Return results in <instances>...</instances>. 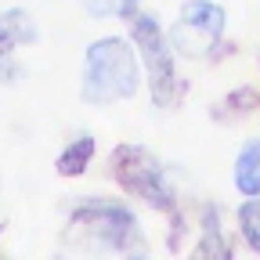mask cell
Listing matches in <instances>:
<instances>
[{
  "label": "cell",
  "instance_id": "8fae6325",
  "mask_svg": "<svg viewBox=\"0 0 260 260\" xmlns=\"http://www.w3.org/2000/svg\"><path fill=\"white\" fill-rule=\"evenodd\" d=\"M134 4H138V0H83V8H87L90 18H112V15L130 18Z\"/></svg>",
  "mask_w": 260,
  "mask_h": 260
},
{
  "label": "cell",
  "instance_id": "9c48e42d",
  "mask_svg": "<svg viewBox=\"0 0 260 260\" xmlns=\"http://www.w3.org/2000/svg\"><path fill=\"white\" fill-rule=\"evenodd\" d=\"M191 253H195V256H232V246H228V239H224V232H220V217H217L213 210H206L199 246H195Z\"/></svg>",
  "mask_w": 260,
  "mask_h": 260
},
{
  "label": "cell",
  "instance_id": "52a82bcc",
  "mask_svg": "<svg viewBox=\"0 0 260 260\" xmlns=\"http://www.w3.org/2000/svg\"><path fill=\"white\" fill-rule=\"evenodd\" d=\"M235 188L246 195V199L260 195V141H249L239 152V159H235Z\"/></svg>",
  "mask_w": 260,
  "mask_h": 260
},
{
  "label": "cell",
  "instance_id": "30bf717a",
  "mask_svg": "<svg viewBox=\"0 0 260 260\" xmlns=\"http://www.w3.org/2000/svg\"><path fill=\"white\" fill-rule=\"evenodd\" d=\"M239 228H242L249 249L260 253V195H253V199H246L239 206Z\"/></svg>",
  "mask_w": 260,
  "mask_h": 260
},
{
  "label": "cell",
  "instance_id": "6da1fadb",
  "mask_svg": "<svg viewBox=\"0 0 260 260\" xmlns=\"http://www.w3.org/2000/svg\"><path fill=\"white\" fill-rule=\"evenodd\" d=\"M138 83H141V65H138V54L126 40L105 37V40H94L87 47L83 87H80L87 105L126 102V98L138 94Z\"/></svg>",
  "mask_w": 260,
  "mask_h": 260
},
{
  "label": "cell",
  "instance_id": "3957f363",
  "mask_svg": "<svg viewBox=\"0 0 260 260\" xmlns=\"http://www.w3.org/2000/svg\"><path fill=\"white\" fill-rule=\"evenodd\" d=\"M112 177L119 181L123 191L138 195L141 203H148L152 210H162L170 220H174V232H170V249H177V235H181V213H177V203H174V188L162 174L159 159L141 148V145H119L112 152Z\"/></svg>",
  "mask_w": 260,
  "mask_h": 260
},
{
  "label": "cell",
  "instance_id": "277c9868",
  "mask_svg": "<svg viewBox=\"0 0 260 260\" xmlns=\"http://www.w3.org/2000/svg\"><path fill=\"white\" fill-rule=\"evenodd\" d=\"M130 40H134V47H138V54L145 61L155 109H170L181 98V80L174 73V44H170V37L159 29L155 18L134 15L130 18Z\"/></svg>",
  "mask_w": 260,
  "mask_h": 260
},
{
  "label": "cell",
  "instance_id": "7a4b0ae2",
  "mask_svg": "<svg viewBox=\"0 0 260 260\" xmlns=\"http://www.w3.org/2000/svg\"><path fill=\"white\" fill-rule=\"evenodd\" d=\"M69 235L73 242L83 246H105L116 253H145V235L138 228V217L119 203L109 199H87L73 210L69 220Z\"/></svg>",
  "mask_w": 260,
  "mask_h": 260
},
{
  "label": "cell",
  "instance_id": "ba28073f",
  "mask_svg": "<svg viewBox=\"0 0 260 260\" xmlns=\"http://www.w3.org/2000/svg\"><path fill=\"white\" fill-rule=\"evenodd\" d=\"M94 159V138H76L73 145H65L61 155L54 159V170L61 177H80Z\"/></svg>",
  "mask_w": 260,
  "mask_h": 260
},
{
  "label": "cell",
  "instance_id": "5b68a950",
  "mask_svg": "<svg viewBox=\"0 0 260 260\" xmlns=\"http://www.w3.org/2000/svg\"><path fill=\"white\" fill-rule=\"evenodd\" d=\"M224 37V8L213 0H188L181 4L177 22L170 25V44L184 58H206Z\"/></svg>",
  "mask_w": 260,
  "mask_h": 260
},
{
  "label": "cell",
  "instance_id": "7c38bea8",
  "mask_svg": "<svg viewBox=\"0 0 260 260\" xmlns=\"http://www.w3.org/2000/svg\"><path fill=\"white\" fill-rule=\"evenodd\" d=\"M228 109L232 112H253V109H260V94L253 87H239V90H232V98H228Z\"/></svg>",
  "mask_w": 260,
  "mask_h": 260
},
{
  "label": "cell",
  "instance_id": "8992f818",
  "mask_svg": "<svg viewBox=\"0 0 260 260\" xmlns=\"http://www.w3.org/2000/svg\"><path fill=\"white\" fill-rule=\"evenodd\" d=\"M32 40H37V22L25 11H18V8L0 11V58L15 51L18 44H32Z\"/></svg>",
  "mask_w": 260,
  "mask_h": 260
}]
</instances>
